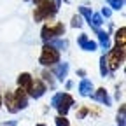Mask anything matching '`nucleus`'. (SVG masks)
Here are the masks:
<instances>
[{"label":"nucleus","mask_w":126,"mask_h":126,"mask_svg":"<svg viewBox=\"0 0 126 126\" xmlns=\"http://www.w3.org/2000/svg\"><path fill=\"white\" fill-rule=\"evenodd\" d=\"M58 7H60V4L53 2V0H42V2L39 4V7L35 9V12H33L35 21H42V19H47V18H53V16L58 12Z\"/></svg>","instance_id":"obj_1"},{"label":"nucleus","mask_w":126,"mask_h":126,"mask_svg":"<svg viewBox=\"0 0 126 126\" xmlns=\"http://www.w3.org/2000/svg\"><path fill=\"white\" fill-rule=\"evenodd\" d=\"M74 105V98L68 93H56L53 100H51V107H54L60 116H67V112L70 110V107Z\"/></svg>","instance_id":"obj_2"},{"label":"nucleus","mask_w":126,"mask_h":126,"mask_svg":"<svg viewBox=\"0 0 126 126\" xmlns=\"http://www.w3.org/2000/svg\"><path fill=\"white\" fill-rule=\"evenodd\" d=\"M39 63L42 67H54L56 63H60V53L56 49H53L51 46H44L42 47V54L39 58Z\"/></svg>","instance_id":"obj_3"},{"label":"nucleus","mask_w":126,"mask_h":126,"mask_svg":"<svg viewBox=\"0 0 126 126\" xmlns=\"http://www.w3.org/2000/svg\"><path fill=\"white\" fill-rule=\"evenodd\" d=\"M26 91H28V93H26L28 96H32V98H35V100H37V98H40L42 94L46 93V84L37 79V81H32V86H30Z\"/></svg>","instance_id":"obj_4"},{"label":"nucleus","mask_w":126,"mask_h":126,"mask_svg":"<svg viewBox=\"0 0 126 126\" xmlns=\"http://www.w3.org/2000/svg\"><path fill=\"white\" fill-rule=\"evenodd\" d=\"M12 96H14V103H16V109H18V110L28 107V94H26L25 89H21V88L16 89V91L12 93Z\"/></svg>","instance_id":"obj_5"},{"label":"nucleus","mask_w":126,"mask_h":126,"mask_svg":"<svg viewBox=\"0 0 126 126\" xmlns=\"http://www.w3.org/2000/svg\"><path fill=\"white\" fill-rule=\"evenodd\" d=\"M53 74L56 75L58 81H65L67 75H68V63L63 61V63H56L53 67Z\"/></svg>","instance_id":"obj_6"},{"label":"nucleus","mask_w":126,"mask_h":126,"mask_svg":"<svg viewBox=\"0 0 126 126\" xmlns=\"http://www.w3.org/2000/svg\"><path fill=\"white\" fill-rule=\"evenodd\" d=\"M77 44H79V47L84 49V51H94V49H96V42H94V40H89L86 33H81V35H79Z\"/></svg>","instance_id":"obj_7"},{"label":"nucleus","mask_w":126,"mask_h":126,"mask_svg":"<svg viewBox=\"0 0 126 126\" xmlns=\"http://www.w3.org/2000/svg\"><path fill=\"white\" fill-rule=\"evenodd\" d=\"M93 100H96V102H100V103H103V105H110V96H109V93L105 91V88H100V89H96L93 93Z\"/></svg>","instance_id":"obj_8"},{"label":"nucleus","mask_w":126,"mask_h":126,"mask_svg":"<svg viewBox=\"0 0 126 126\" xmlns=\"http://www.w3.org/2000/svg\"><path fill=\"white\" fill-rule=\"evenodd\" d=\"M47 46H51L53 49H56V51H67V47H68V40L56 37V39L47 40Z\"/></svg>","instance_id":"obj_9"},{"label":"nucleus","mask_w":126,"mask_h":126,"mask_svg":"<svg viewBox=\"0 0 126 126\" xmlns=\"http://www.w3.org/2000/svg\"><path fill=\"white\" fill-rule=\"evenodd\" d=\"M93 82L89 81V79H82L81 82H79V93L82 94V96H91L93 93Z\"/></svg>","instance_id":"obj_10"},{"label":"nucleus","mask_w":126,"mask_h":126,"mask_svg":"<svg viewBox=\"0 0 126 126\" xmlns=\"http://www.w3.org/2000/svg\"><path fill=\"white\" fill-rule=\"evenodd\" d=\"M32 81H33V77H32L30 74H26V72H23V74L18 75V84H19V88L25 89V91L32 86Z\"/></svg>","instance_id":"obj_11"},{"label":"nucleus","mask_w":126,"mask_h":126,"mask_svg":"<svg viewBox=\"0 0 126 126\" xmlns=\"http://www.w3.org/2000/svg\"><path fill=\"white\" fill-rule=\"evenodd\" d=\"M93 30L96 32V35H98V40H100L102 47H103L105 51H109V49H110V40H109L107 32H103V30H100V28H93Z\"/></svg>","instance_id":"obj_12"},{"label":"nucleus","mask_w":126,"mask_h":126,"mask_svg":"<svg viewBox=\"0 0 126 126\" xmlns=\"http://www.w3.org/2000/svg\"><path fill=\"white\" fill-rule=\"evenodd\" d=\"M5 107L9 112H18V109H16V103H14V96H12V93H7L5 94Z\"/></svg>","instance_id":"obj_13"},{"label":"nucleus","mask_w":126,"mask_h":126,"mask_svg":"<svg viewBox=\"0 0 126 126\" xmlns=\"http://www.w3.org/2000/svg\"><path fill=\"white\" fill-rule=\"evenodd\" d=\"M103 18H102V14H93L91 16V21H89V26L91 28H98L100 25H103Z\"/></svg>","instance_id":"obj_14"},{"label":"nucleus","mask_w":126,"mask_h":126,"mask_svg":"<svg viewBox=\"0 0 126 126\" xmlns=\"http://www.w3.org/2000/svg\"><path fill=\"white\" fill-rule=\"evenodd\" d=\"M51 30H53V35H54V39H56V37H61L63 33H65V26H63V23H58V25L51 26Z\"/></svg>","instance_id":"obj_15"},{"label":"nucleus","mask_w":126,"mask_h":126,"mask_svg":"<svg viewBox=\"0 0 126 126\" xmlns=\"http://www.w3.org/2000/svg\"><path fill=\"white\" fill-rule=\"evenodd\" d=\"M100 74H102V77L109 75V67H107V60H105V56L100 58Z\"/></svg>","instance_id":"obj_16"},{"label":"nucleus","mask_w":126,"mask_h":126,"mask_svg":"<svg viewBox=\"0 0 126 126\" xmlns=\"http://www.w3.org/2000/svg\"><path fill=\"white\" fill-rule=\"evenodd\" d=\"M107 4L112 7V9L119 11V9H123V7H124V0H107Z\"/></svg>","instance_id":"obj_17"},{"label":"nucleus","mask_w":126,"mask_h":126,"mask_svg":"<svg viewBox=\"0 0 126 126\" xmlns=\"http://www.w3.org/2000/svg\"><path fill=\"white\" fill-rule=\"evenodd\" d=\"M79 12H81V16H84V18H86V21H88V25H89L91 16H93L91 9H88V7H79Z\"/></svg>","instance_id":"obj_18"},{"label":"nucleus","mask_w":126,"mask_h":126,"mask_svg":"<svg viewBox=\"0 0 126 126\" xmlns=\"http://www.w3.org/2000/svg\"><path fill=\"white\" fill-rule=\"evenodd\" d=\"M124 28L121 26L119 30H117V33H116V40H117V46H124Z\"/></svg>","instance_id":"obj_19"},{"label":"nucleus","mask_w":126,"mask_h":126,"mask_svg":"<svg viewBox=\"0 0 126 126\" xmlns=\"http://www.w3.org/2000/svg\"><path fill=\"white\" fill-rule=\"evenodd\" d=\"M54 121H56V126H70V123H68V119L65 116H58Z\"/></svg>","instance_id":"obj_20"},{"label":"nucleus","mask_w":126,"mask_h":126,"mask_svg":"<svg viewBox=\"0 0 126 126\" xmlns=\"http://www.w3.org/2000/svg\"><path fill=\"white\" fill-rule=\"evenodd\" d=\"M117 126H124V105H121V110L117 114Z\"/></svg>","instance_id":"obj_21"},{"label":"nucleus","mask_w":126,"mask_h":126,"mask_svg":"<svg viewBox=\"0 0 126 126\" xmlns=\"http://www.w3.org/2000/svg\"><path fill=\"white\" fill-rule=\"evenodd\" d=\"M42 77H44V81H46V82H49L51 88H54V81H53V77H51L49 72H42Z\"/></svg>","instance_id":"obj_22"},{"label":"nucleus","mask_w":126,"mask_h":126,"mask_svg":"<svg viewBox=\"0 0 126 126\" xmlns=\"http://www.w3.org/2000/svg\"><path fill=\"white\" fill-rule=\"evenodd\" d=\"M72 26L74 28L82 26V18H81V16H74V18H72Z\"/></svg>","instance_id":"obj_23"},{"label":"nucleus","mask_w":126,"mask_h":126,"mask_svg":"<svg viewBox=\"0 0 126 126\" xmlns=\"http://www.w3.org/2000/svg\"><path fill=\"white\" fill-rule=\"evenodd\" d=\"M110 14H112V11H110L109 7H103L102 9V18H103V16H105V18H110Z\"/></svg>","instance_id":"obj_24"},{"label":"nucleus","mask_w":126,"mask_h":126,"mask_svg":"<svg viewBox=\"0 0 126 126\" xmlns=\"http://www.w3.org/2000/svg\"><path fill=\"white\" fill-rule=\"evenodd\" d=\"M86 114H88V109H82V110H81V112H79V114H77V117H79V119H82V117H84Z\"/></svg>","instance_id":"obj_25"},{"label":"nucleus","mask_w":126,"mask_h":126,"mask_svg":"<svg viewBox=\"0 0 126 126\" xmlns=\"http://www.w3.org/2000/svg\"><path fill=\"white\" fill-rule=\"evenodd\" d=\"M4 126H16V121H11V123H4Z\"/></svg>","instance_id":"obj_26"},{"label":"nucleus","mask_w":126,"mask_h":126,"mask_svg":"<svg viewBox=\"0 0 126 126\" xmlns=\"http://www.w3.org/2000/svg\"><path fill=\"white\" fill-rule=\"evenodd\" d=\"M77 74L81 75V77H84V75H86V70H77Z\"/></svg>","instance_id":"obj_27"},{"label":"nucleus","mask_w":126,"mask_h":126,"mask_svg":"<svg viewBox=\"0 0 126 126\" xmlns=\"http://www.w3.org/2000/svg\"><path fill=\"white\" fill-rule=\"evenodd\" d=\"M72 86H74V82H72V81H68V82H67V89H72Z\"/></svg>","instance_id":"obj_28"},{"label":"nucleus","mask_w":126,"mask_h":126,"mask_svg":"<svg viewBox=\"0 0 126 126\" xmlns=\"http://www.w3.org/2000/svg\"><path fill=\"white\" fill-rule=\"evenodd\" d=\"M33 2H35V4H40V2H42V0H33Z\"/></svg>","instance_id":"obj_29"},{"label":"nucleus","mask_w":126,"mask_h":126,"mask_svg":"<svg viewBox=\"0 0 126 126\" xmlns=\"http://www.w3.org/2000/svg\"><path fill=\"white\" fill-rule=\"evenodd\" d=\"M37 126H46V124H37Z\"/></svg>","instance_id":"obj_30"},{"label":"nucleus","mask_w":126,"mask_h":126,"mask_svg":"<svg viewBox=\"0 0 126 126\" xmlns=\"http://www.w3.org/2000/svg\"><path fill=\"white\" fill-rule=\"evenodd\" d=\"M0 105H2V98H0Z\"/></svg>","instance_id":"obj_31"}]
</instances>
